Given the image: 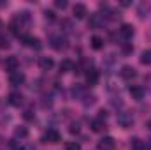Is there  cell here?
<instances>
[{
    "label": "cell",
    "instance_id": "6da1fadb",
    "mask_svg": "<svg viewBox=\"0 0 151 150\" xmlns=\"http://www.w3.org/2000/svg\"><path fill=\"white\" fill-rule=\"evenodd\" d=\"M118 125L119 127H123V129H128V127H132L134 125V115L130 111H121L118 115Z\"/></svg>",
    "mask_w": 151,
    "mask_h": 150
},
{
    "label": "cell",
    "instance_id": "7a4b0ae2",
    "mask_svg": "<svg viewBox=\"0 0 151 150\" xmlns=\"http://www.w3.org/2000/svg\"><path fill=\"white\" fill-rule=\"evenodd\" d=\"M19 39H21V42H23L25 46H28V48H34V50H40V48H42V42H40V39H39V37H34V36H27V34H23Z\"/></svg>",
    "mask_w": 151,
    "mask_h": 150
},
{
    "label": "cell",
    "instance_id": "3957f363",
    "mask_svg": "<svg viewBox=\"0 0 151 150\" xmlns=\"http://www.w3.org/2000/svg\"><path fill=\"white\" fill-rule=\"evenodd\" d=\"M62 140V136H60V133L56 131V129H47V133L42 136V143H51V145H55V143H58Z\"/></svg>",
    "mask_w": 151,
    "mask_h": 150
},
{
    "label": "cell",
    "instance_id": "277c9868",
    "mask_svg": "<svg viewBox=\"0 0 151 150\" xmlns=\"http://www.w3.org/2000/svg\"><path fill=\"white\" fill-rule=\"evenodd\" d=\"M102 25H104V18H102V14H99V12H93V14H90L88 27H90L91 30H97V28H100Z\"/></svg>",
    "mask_w": 151,
    "mask_h": 150
},
{
    "label": "cell",
    "instance_id": "5b68a950",
    "mask_svg": "<svg viewBox=\"0 0 151 150\" xmlns=\"http://www.w3.org/2000/svg\"><path fill=\"white\" fill-rule=\"evenodd\" d=\"M9 83H11L12 87L23 85V83H25V73H21V71H12V73L9 74Z\"/></svg>",
    "mask_w": 151,
    "mask_h": 150
},
{
    "label": "cell",
    "instance_id": "8992f818",
    "mask_svg": "<svg viewBox=\"0 0 151 150\" xmlns=\"http://www.w3.org/2000/svg\"><path fill=\"white\" fill-rule=\"evenodd\" d=\"M134 34H135V30H134L132 25H128V23L121 25V28H119V37L123 39V41H130V39L134 37Z\"/></svg>",
    "mask_w": 151,
    "mask_h": 150
},
{
    "label": "cell",
    "instance_id": "52a82bcc",
    "mask_svg": "<svg viewBox=\"0 0 151 150\" xmlns=\"http://www.w3.org/2000/svg\"><path fill=\"white\" fill-rule=\"evenodd\" d=\"M51 46H53L56 51H62V50L67 48V39L63 37V36H53V37H51Z\"/></svg>",
    "mask_w": 151,
    "mask_h": 150
},
{
    "label": "cell",
    "instance_id": "ba28073f",
    "mask_svg": "<svg viewBox=\"0 0 151 150\" xmlns=\"http://www.w3.org/2000/svg\"><path fill=\"white\" fill-rule=\"evenodd\" d=\"M119 76H121L123 79L130 81V79H134V78L137 76V71H135L132 66H123V67H121V71H119Z\"/></svg>",
    "mask_w": 151,
    "mask_h": 150
},
{
    "label": "cell",
    "instance_id": "9c48e42d",
    "mask_svg": "<svg viewBox=\"0 0 151 150\" xmlns=\"http://www.w3.org/2000/svg\"><path fill=\"white\" fill-rule=\"evenodd\" d=\"M114 147H116V141L111 136H106L99 141V150H114Z\"/></svg>",
    "mask_w": 151,
    "mask_h": 150
},
{
    "label": "cell",
    "instance_id": "30bf717a",
    "mask_svg": "<svg viewBox=\"0 0 151 150\" xmlns=\"http://www.w3.org/2000/svg\"><path fill=\"white\" fill-rule=\"evenodd\" d=\"M99 78H100V74H99L97 69H88V71H86V83H88L90 87L97 85V83H99Z\"/></svg>",
    "mask_w": 151,
    "mask_h": 150
},
{
    "label": "cell",
    "instance_id": "8fae6325",
    "mask_svg": "<svg viewBox=\"0 0 151 150\" xmlns=\"http://www.w3.org/2000/svg\"><path fill=\"white\" fill-rule=\"evenodd\" d=\"M4 66H5V69L7 71H18V67H19V60H18V57H7L5 58V62H4Z\"/></svg>",
    "mask_w": 151,
    "mask_h": 150
},
{
    "label": "cell",
    "instance_id": "7c38bea8",
    "mask_svg": "<svg viewBox=\"0 0 151 150\" xmlns=\"http://www.w3.org/2000/svg\"><path fill=\"white\" fill-rule=\"evenodd\" d=\"M90 127H91L93 133H104L107 125H106V120H102V118H95V120H91Z\"/></svg>",
    "mask_w": 151,
    "mask_h": 150
},
{
    "label": "cell",
    "instance_id": "4fadbf2b",
    "mask_svg": "<svg viewBox=\"0 0 151 150\" xmlns=\"http://www.w3.org/2000/svg\"><path fill=\"white\" fill-rule=\"evenodd\" d=\"M72 12H74L76 20H83V18L88 14V9H86V5H84V4H76L74 9H72Z\"/></svg>",
    "mask_w": 151,
    "mask_h": 150
},
{
    "label": "cell",
    "instance_id": "5bb4252c",
    "mask_svg": "<svg viewBox=\"0 0 151 150\" xmlns=\"http://www.w3.org/2000/svg\"><path fill=\"white\" fill-rule=\"evenodd\" d=\"M39 67H40L42 71H51V69L55 67V62H53L51 57H40V60H39Z\"/></svg>",
    "mask_w": 151,
    "mask_h": 150
},
{
    "label": "cell",
    "instance_id": "9a60e30c",
    "mask_svg": "<svg viewBox=\"0 0 151 150\" xmlns=\"http://www.w3.org/2000/svg\"><path fill=\"white\" fill-rule=\"evenodd\" d=\"M130 95H132V99L141 101V99L144 97V88H142L141 85H132V87H130Z\"/></svg>",
    "mask_w": 151,
    "mask_h": 150
},
{
    "label": "cell",
    "instance_id": "2e32d148",
    "mask_svg": "<svg viewBox=\"0 0 151 150\" xmlns=\"http://www.w3.org/2000/svg\"><path fill=\"white\" fill-rule=\"evenodd\" d=\"M9 104H11V106H16V108L21 106V104H23V95H21L19 92H11V94H9Z\"/></svg>",
    "mask_w": 151,
    "mask_h": 150
},
{
    "label": "cell",
    "instance_id": "e0dca14e",
    "mask_svg": "<svg viewBox=\"0 0 151 150\" xmlns=\"http://www.w3.org/2000/svg\"><path fill=\"white\" fill-rule=\"evenodd\" d=\"M27 136H28V129L25 125H19V127L14 129V138L16 140H25Z\"/></svg>",
    "mask_w": 151,
    "mask_h": 150
},
{
    "label": "cell",
    "instance_id": "ac0fdd59",
    "mask_svg": "<svg viewBox=\"0 0 151 150\" xmlns=\"http://www.w3.org/2000/svg\"><path fill=\"white\" fill-rule=\"evenodd\" d=\"M130 150H146V143L141 141L139 138H132L130 140Z\"/></svg>",
    "mask_w": 151,
    "mask_h": 150
},
{
    "label": "cell",
    "instance_id": "d6986e66",
    "mask_svg": "<svg viewBox=\"0 0 151 150\" xmlns=\"http://www.w3.org/2000/svg\"><path fill=\"white\" fill-rule=\"evenodd\" d=\"M74 69V64L70 62V60H62L60 62V73H69V71H72Z\"/></svg>",
    "mask_w": 151,
    "mask_h": 150
},
{
    "label": "cell",
    "instance_id": "ffe728a7",
    "mask_svg": "<svg viewBox=\"0 0 151 150\" xmlns=\"http://www.w3.org/2000/svg\"><path fill=\"white\" fill-rule=\"evenodd\" d=\"M91 48L97 50V51L102 50V48H104V39L99 37V36H93V37H91Z\"/></svg>",
    "mask_w": 151,
    "mask_h": 150
},
{
    "label": "cell",
    "instance_id": "44dd1931",
    "mask_svg": "<svg viewBox=\"0 0 151 150\" xmlns=\"http://www.w3.org/2000/svg\"><path fill=\"white\" fill-rule=\"evenodd\" d=\"M72 95H74V99H83V97H84V87H83V85H74Z\"/></svg>",
    "mask_w": 151,
    "mask_h": 150
},
{
    "label": "cell",
    "instance_id": "7402d4cb",
    "mask_svg": "<svg viewBox=\"0 0 151 150\" xmlns=\"http://www.w3.org/2000/svg\"><path fill=\"white\" fill-rule=\"evenodd\" d=\"M137 14H139V18H146L150 14V5L148 4H141L139 9H137Z\"/></svg>",
    "mask_w": 151,
    "mask_h": 150
},
{
    "label": "cell",
    "instance_id": "603a6c76",
    "mask_svg": "<svg viewBox=\"0 0 151 150\" xmlns=\"http://www.w3.org/2000/svg\"><path fill=\"white\" fill-rule=\"evenodd\" d=\"M141 64H144V66H151V50L142 51V55H141Z\"/></svg>",
    "mask_w": 151,
    "mask_h": 150
},
{
    "label": "cell",
    "instance_id": "cb8c5ba5",
    "mask_svg": "<svg viewBox=\"0 0 151 150\" xmlns=\"http://www.w3.org/2000/svg\"><path fill=\"white\" fill-rule=\"evenodd\" d=\"M65 150H81V145H79L77 141H69V143L65 145Z\"/></svg>",
    "mask_w": 151,
    "mask_h": 150
},
{
    "label": "cell",
    "instance_id": "d4e9b609",
    "mask_svg": "<svg viewBox=\"0 0 151 150\" xmlns=\"http://www.w3.org/2000/svg\"><path fill=\"white\" fill-rule=\"evenodd\" d=\"M121 51H123V55H130V53L134 51V46H132L130 42H127V44H123V48H121Z\"/></svg>",
    "mask_w": 151,
    "mask_h": 150
},
{
    "label": "cell",
    "instance_id": "484cf974",
    "mask_svg": "<svg viewBox=\"0 0 151 150\" xmlns=\"http://www.w3.org/2000/svg\"><path fill=\"white\" fill-rule=\"evenodd\" d=\"M11 44H9V39L5 37V36H0V48L2 50H7Z\"/></svg>",
    "mask_w": 151,
    "mask_h": 150
},
{
    "label": "cell",
    "instance_id": "4316f807",
    "mask_svg": "<svg viewBox=\"0 0 151 150\" xmlns=\"http://www.w3.org/2000/svg\"><path fill=\"white\" fill-rule=\"evenodd\" d=\"M55 7H58V9H65V7H67V0H56V2H55Z\"/></svg>",
    "mask_w": 151,
    "mask_h": 150
},
{
    "label": "cell",
    "instance_id": "83f0119b",
    "mask_svg": "<svg viewBox=\"0 0 151 150\" xmlns=\"http://www.w3.org/2000/svg\"><path fill=\"white\" fill-rule=\"evenodd\" d=\"M69 131H70L72 134H77V133H79V124H70V127H69Z\"/></svg>",
    "mask_w": 151,
    "mask_h": 150
},
{
    "label": "cell",
    "instance_id": "f1b7e54d",
    "mask_svg": "<svg viewBox=\"0 0 151 150\" xmlns=\"http://www.w3.org/2000/svg\"><path fill=\"white\" fill-rule=\"evenodd\" d=\"M23 117H25V120H34V117H35V115L30 111V110H27V111L23 113Z\"/></svg>",
    "mask_w": 151,
    "mask_h": 150
},
{
    "label": "cell",
    "instance_id": "f546056e",
    "mask_svg": "<svg viewBox=\"0 0 151 150\" xmlns=\"http://www.w3.org/2000/svg\"><path fill=\"white\" fill-rule=\"evenodd\" d=\"M44 16H46V20H49V21H53V20H55V12H53V11H46V12H44Z\"/></svg>",
    "mask_w": 151,
    "mask_h": 150
},
{
    "label": "cell",
    "instance_id": "4dcf8cb0",
    "mask_svg": "<svg viewBox=\"0 0 151 150\" xmlns=\"http://www.w3.org/2000/svg\"><path fill=\"white\" fill-rule=\"evenodd\" d=\"M62 25L65 27L63 30H70V21H67V20H63V21H62Z\"/></svg>",
    "mask_w": 151,
    "mask_h": 150
},
{
    "label": "cell",
    "instance_id": "1f68e13d",
    "mask_svg": "<svg viewBox=\"0 0 151 150\" xmlns=\"http://www.w3.org/2000/svg\"><path fill=\"white\" fill-rule=\"evenodd\" d=\"M146 81H148V88L151 90V76H148V78H146Z\"/></svg>",
    "mask_w": 151,
    "mask_h": 150
},
{
    "label": "cell",
    "instance_id": "d6a6232c",
    "mask_svg": "<svg viewBox=\"0 0 151 150\" xmlns=\"http://www.w3.org/2000/svg\"><path fill=\"white\" fill-rule=\"evenodd\" d=\"M2 28H4V23H2V20H0V30H2Z\"/></svg>",
    "mask_w": 151,
    "mask_h": 150
},
{
    "label": "cell",
    "instance_id": "836d02e7",
    "mask_svg": "<svg viewBox=\"0 0 151 150\" xmlns=\"http://www.w3.org/2000/svg\"><path fill=\"white\" fill-rule=\"evenodd\" d=\"M148 127L151 129V120H148Z\"/></svg>",
    "mask_w": 151,
    "mask_h": 150
}]
</instances>
